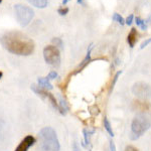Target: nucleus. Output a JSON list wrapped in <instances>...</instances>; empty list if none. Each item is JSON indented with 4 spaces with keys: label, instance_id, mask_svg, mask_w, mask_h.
<instances>
[{
    "label": "nucleus",
    "instance_id": "8",
    "mask_svg": "<svg viewBox=\"0 0 151 151\" xmlns=\"http://www.w3.org/2000/svg\"><path fill=\"white\" fill-rule=\"evenodd\" d=\"M35 143V138L32 137L31 135H28L26 137H24V139H22V141L19 143L17 148L14 151H27Z\"/></svg>",
    "mask_w": 151,
    "mask_h": 151
},
{
    "label": "nucleus",
    "instance_id": "14",
    "mask_svg": "<svg viewBox=\"0 0 151 151\" xmlns=\"http://www.w3.org/2000/svg\"><path fill=\"white\" fill-rule=\"evenodd\" d=\"M113 20H115L116 22H118L119 24H121V25L125 24V19H124L122 16H121V14H119V13L113 14Z\"/></svg>",
    "mask_w": 151,
    "mask_h": 151
},
{
    "label": "nucleus",
    "instance_id": "16",
    "mask_svg": "<svg viewBox=\"0 0 151 151\" xmlns=\"http://www.w3.org/2000/svg\"><path fill=\"white\" fill-rule=\"evenodd\" d=\"M52 43L55 45V47H57L58 48H63V47H64V43H63V40H60V38L58 37H55L52 38Z\"/></svg>",
    "mask_w": 151,
    "mask_h": 151
},
{
    "label": "nucleus",
    "instance_id": "28",
    "mask_svg": "<svg viewBox=\"0 0 151 151\" xmlns=\"http://www.w3.org/2000/svg\"><path fill=\"white\" fill-rule=\"evenodd\" d=\"M2 76H3V73H2L1 70H0V79H1V78H2Z\"/></svg>",
    "mask_w": 151,
    "mask_h": 151
},
{
    "label": "nucleus",
    "instance_id": "13",
    "mask_svg": "<svg viewBox=\"0 0 151 151\" xmlns=\"http://www.w3.org/2000/svg\"><path fill=\"white\" fill-rule=\"evenodd\" d=\"M104 126H105V129L107 130V132L109 133V135L113 137V136H114V133H113V130H112L111 124H110V122H109V120L106 118V117L104 118Z\"/></svg>",
    "mask_w": 151,
    "mask_h": 151
},
{
    "label": "nucleus",
    "instance_id": "17",
    "mask_svg": "<svg viewBox=\"0 0 151 151\" xmlns=\"http://www.w3.org/2000/svg\"><path fill=\"white\" fill-rule=\"evenodd\" d=\"M58 13L60 14V15H62V16L67 15V14L69 13V8H68V7H65V6L60 7V8L58 9Z\"/></svg>",
    "mask_w": 151,
    "mask_h": 151
},
{
    "label": "nucleus",
    "instance_id": "1",
    "mask_svg": "<svg viewBox=\"0 0 151 151\" xmlns=\"http://www.w3.org/2000/svg\"><path fill=\"white\" fill-rule=\"evenodd\" d=\"M0 42L6 50L17 55H29L35 50V42L18 31H9L2 35Z\"/></svg>",
    "mask_w": 151,
    "mask_h": 151
},
{
    "label": "nucleus",
    "instance_id": "19",
    "mask_svg": "<svg viewBox=\"0 0 151 151\" xmlns=\"http://www.w3.org/2000/svg\"><path fill=\"white\" fill-rule=\"evenodd\" d=\"M133 19H134V15H133V14H130V15H129L128 17L125 19V23L128 24V25H131L132 22H133Z\"/></svg>",
    "mask_w": 151,
    "mask_h": 151
},
{
    "label": "nucleus",
    "instance_id": "21",
    "mask_svg": "<svg viewBox=\"0 0 151 151\" xmlns=\"http://www.w3.org/2000/svg\"><path fill=\"white\" fill-rule=\"evenodd\" d=\"M151 42V38H148V40H146L145 41H143L142 43H141V47H140V48L142 50V48H144L145 47H147L148 45Z\"/></svg>",
    "mask_w": 151,
    "mask_h": 151
},
{
    "label": "nucleus",
    "instance_id": "23",
    "mask_svg": "<svg viewBox=\"0 0 151 151\" xmlns=\"http://www.w3.org/2000/svg\"><path fill=\"white\" fill-rule=\"evenodd\" d=\"M125 151H138V150L135 147H133V146H127Z\"/></svg>",
    "mask_w": 151,
    "mask_h": 151
},
{
    "label": "nucleus",
    "instance_id": "2",
    "mask_svg": "<svg viewBox=\"0 0 151 151\" xmlns=\"http://www.w3.org/2000/svg\"><path fill=\"white\" fill-rule=\"evenodd\" d=\"M38 137L42 151H60V142L57 133L52 127H45L41 129Z\"/></svg>",
    "mask_w": 151,
    "mask_h": 151
},
{
    "label": "nucleus",
    "instance_id": "29",
    "mask_svg": "<svg viewBox=\"0 0 151 151\" xmlns=\"http://www.w3.org/2000/svg\"><path fill=\"white\" fill-rule=\"evenodd\" d=\"M1 2H2V0H0V3H1Z\"/></svg>",
    "mask_w": 151,
    "mask_h": 151
},
{
    "label": "nucleus",
    "instance_id": "10",
    "mask_svg": "<svg viewBox=\"0 0 151 151\" xmlns=\"http://www.w3.org/2000/svg\"><path fill=\"white\" fill-rule=\"evenodd\" d=\"M38 86L45 90H52V85L50 83V80L47 78H40L38 79Z\"/></svg>",
    "mask_w": 151,
    "mask_h": 151
},
{
    "label": "nucleus",
    "instance_id": "5",
    "mask_svg": "<svg viewBox=\"0 0 151 151\" xmlns=\"http://www.w3.org/2000/svg\"><path fill=\"white\" fill-rule=\"evenodd\" d=\"M43 58L47 64L53 68H58L60 65V50L55 45H47L43 50Z\"/></svg>",
    "mask_w": 151,
    "mask_h": 151
},
{
    "label": "nucleus",
    "instance_id": "26",
    "mask_svg": "<svg viewBox=\"0 0 151 151\" xmlns=\"http://www.w3.org/2000/svg\"><path fill=\"white\" fill-rule=\"evenodd\" d=\"M77 2L79 4H81V5H85V2H84V0H77Z\"/></svg>",
    "mask_w": 151,
    "mask_h": 151
},
{
    "label": "nucleus",
    "instance_id": "25",
    "mask_svg": "<svg viewBox=\"0 0 151 151\" xmlns=\"http://www.w3.org/2000/svg\"><path fill=\"white\" fill-rule=\"evenodd\" d=\"M73 148H74V151H80L79 147H78V144L76 142L73 143Z\"/></svg>",
    "mask_w": 151,
    "mask_h": 151
},
{
    "label": "nucleus",
    "instance_id": "3",
    "mask_svg": "<svg viewBox=\"0 0 151 151\" xmlns=\"http://www.w3.org/2000/svg\"><path fill=\"white\" fill-rule=\"evenodd\" d=\"M151 127V117L148 114H138L131 124L130 138L136 140Z\"/></svg>",
    "mask_w": 151,
    "mask_h": 151
},
{
    "label": "nucleus",
    "instance_id": "22",
    "mask_svg": "<svg viewBox=\"0 0 151 151\" xmlns=\"http://www.w3.org/2000/svg\"><path fill=\"white\" fill-rule=\"evenodd\" d=\"M120 74H121V72H118V73H117V74H116L115 78H114V82L112 83V87H111V89H112V88H114V85H115V82L117 81V79H118V77H119V76H120Z\"/></svg>",
    "mask_w": 151,
    "mask_h": 151
},
{
    "label": "nucleus",
    "instance_id": "9",
    "mask_svg": "<svg viewBox=\"0 0 151 151\" xmlns=\"http://www.w3.org/2000/svg\"><path fill=\"white\" fill-rule=\"evenodd\" d=\"M136 40H137V31H136L135 28H132L127 37V41H128L129 45H130V47H133L134 45H135Z\"/></svg>",
    "mask_w": 151,
    "mask_h": 151
},
{
    "label": "nucleus",
    "instance_id": "6",
    "mask_svg": "<svg viewBox=\"0 0 151 151\" xmlns=\"http://www.w3.org/2000/svg\"><path fill=\"white\" fill-rule=\"evenodd\" d=\"M132 92L135 96L141 99H149L151 98V87L146 83L139 82L134 84L132 88Z\"/></svg>",
    "mask_w": 151,
    "mask_h": 151
},
{
    "label": "nucleus",
    "instance_id": "18",
    "mask_svg": "<svg viewBox=\"0 0 151 151\" xmlns=\"http://www.w3.org/2000/svg\"><path fill=\"white\" fill-rule=\"evenodd\" d=\"M94 131H92V132H88L86 129H84V137H85V142H86V144H90V134L93 133Z\"/></svg>",
    "mask_w": 151,
    "mask_h": 151
},
{
    "label": "nucleus",
    "instance_id": "20",
    "mask_svg": "<svg viewBox=\"0 0 151 151\" xmlns=\"http://www.w3.org/2000/svg\"><path fill=\"white\" fill-rule=\"evenodd\" d=\"M58 77V74H57V72H55V70H52V72H50V74L47 75V79L48 80H52V79H55V78Z\"/></svg>",
    "mask_w": 151,
    "mask_h": 151
},
{
    "label": "nucleus",
    "instance_id": "11",
    "mask_svg": "<svg viewBox=\"0 0 151 151\" xmlns=\"http://www.w3.org/2000/svg\"><path fill=\"white\" fill-rule=\"evenodd\" d=\"M31 5L37 7V8H45L47 5L48 0H26Z\"/></svg>",
    "mask_w": 151,
    "mask_h": 151
},
{
    "label": "nucleus",
    "instance_id": "24",
    "mask_svg": "<svg viewBox=\"0 0 151 151\" xmlns=\"http://www.w3.org/2000/svg\"><path fill=\"white\" fill-rule=\"evenodd\" d=\"M110 151H116V146L113 142H110Z\"/></svg>",
    "mask_w": 151,
    "mask_h": 151
},
{
    "label": "nucleus",
    "instance_id": "4",
    "mask_svg": "<svg viewBox=\"0 0 151 151\" xmlns=\"http://www.w3.org/2000/svg\"><path fill=\"white\" fill-rule=\"evenodd\" d=\"M16 19L21 26H26L32 20L35 12L29 6L23 5V4H16L14 6Z\"/></svg>",
    "mask_w": 151,
    "mask_h": 151
},
{
    "label": "nucleus",
    "instance_id": "12",
    "mask_svg": "<svg viewBox=\"0 0 151 151\" xmlns=\"http://www.w3.org/2000/svg\"><path fill=\"white\" fill-rule=\"evenodd\" d=\"M69 110V105H68L67 101L64 98H60V103H58V112L63 115H65Z\"/></svg>",
    "mask_w": 151,
    "mask_h": 151
},
{
    "label": "nucleus",
    "instance_id": "15",
    "mask_svg": "<svg viewBox=\"0 0 151 151\" xmlns=\"http://www.w3.org/2000/svg\"><path fill=\"white\" fill-rule=\"evenodd\" d=\"M135 23L137 24V26H139L142 30H145V29L147 28V26H146L144 20H143V19H141L140 17H136L135 18Z\"/></svg>",
    "mask_w": 151,
    "mask_h": 151
},
{
    "label": "nucleus",
    "instance_id": "7",
    "mask_svg": "<svg viewBox=\"0 0 151 151\" xmlns=\"http://www.w3.org/2000/svg\"><path fill=\"white\" fill-rule=\"evenodd\" d=\"M133 110L138 111L139 114H149L151 113V104L148 102L142 101H134L132 104Z\"/></svg>",
    "mask_w": 151,
    "mask_h": 151
},
{
    "label": "nucleus",
    "instance_id": "27",
    "mask_svg": "<svg viewBox=\"0 0 151 151\" xmlns=\"http://www.w3.org/2000/svg\"><path fill=\"white\" fill-rule=\"evenodd\" d=\"M69 1H70V0H63V4H64V5H65V4H67Z\"/></svg>",
    "mask_w": 151,
    "mask_h": 151
}]
</instances>
